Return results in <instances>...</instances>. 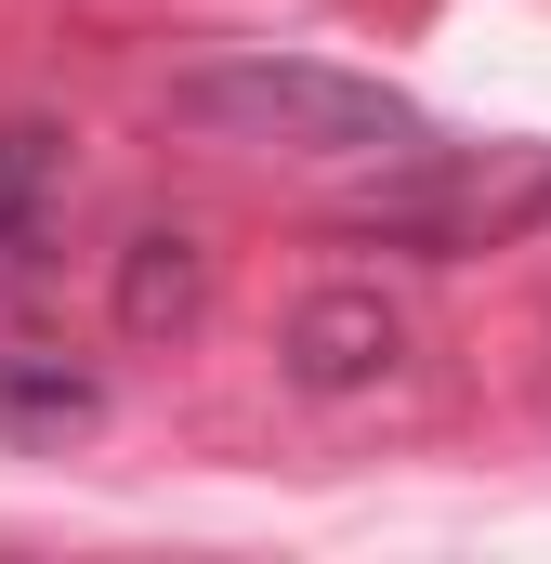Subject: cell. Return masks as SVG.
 Returning <instances> with one entry per match:
<instances>
[{
    "label": "cell",
    "mask_w": 551,
    "mask_h": 564,
    "mask_svg": "<svg viewBox=\"0 0 551 564\" xmlns=\"http://www.w3.org/2000/svg\"><path fill=\"white\" fill-rule=\"evenodd\" d=\"M171 132L197 144H263V158H408L433 144L395 79H355L328 53H210V66H171Z\"/></svg>",
    "instance_id": "cell-1"
},
{
    "label": "cell",
    "mask_w": 551,
    "mask_h": 564,
    "mask_svg": "<svg viewBox=\"0 0 551 564\" xmlns=\"http://www.w3.org/2000/svg\"><path fill=\"white\" fill-rule=\"evenodd\" d=\"M551 224V158L539 144H408L395 158V184L355 210V237H395V250H433V263H460V250H499V237H526Z\"/></svg>",
    "instance_id": "cell-2"
},
{
    "label": "cell",
    "mask_w": 551,
    "mask_h": 564,
    "mask_svg": "<svg viewBox=\"0 0 551 564\" xmlns=\"http://www.w3.org/2000/svg\"><path fill=\"white\" fill-rule=\"evenodd\" d=\"M276 368H289L302 394H368V381H395V368H408V315H395V289H368V276L302 289L289 328H276Z\"/></svg>",
    "instance_id": "cell-3"
},
{
    "label": "cell",
    "mask_w": 551,
    "mask_h": 564,
    "mask_svg": "<svg viewBox=\"0 0 551 564\" xmlns=\"http://www.w3.org/2000/svg\"><path fill=\"white\" fill-rule=\"evenodd\" d=\"M66 184H79V132L66 119H0V289H26L66 237Z\"/></svg>",
    "instance_id": "cell-4"
},
{
    "label": "cell",
    "mask_w": 551,
    "mask_h": 564,
    "mask_svg": "<svg viewBox=\"0 0 551 564\" xmlns=\"http://www.w3.org/2000/svg\"><path fill=\"white\" fill-rule=\"evenodd\" d=\"M106 302H119L132 341H184V328L210 315V250H197L184 224H144L132 250H119V289H106Z\"/></svg>",
    "instance_id": "cell-5"
},
{
    "label": "cell",
    "mask_w": 551,
    "mask_h": 564,
    "mask_svg": "<svg viewBox=\"0 0 551 564\" xmlns=\"http://www.w3.org/2000/svg\"><path fill=\"white\" fill-rule=\"evenodd\" d=\"M106 421V381L53 341H0V446H66Z\"/></svg>",
    "instance_id": "cell-6"
}]
</instances>
